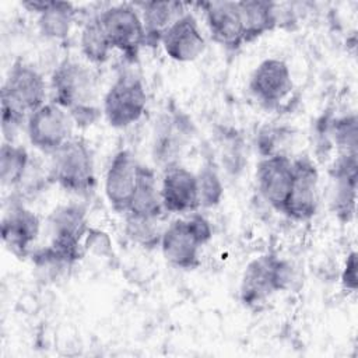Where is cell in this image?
<instances>
[{"instance_id":"obj_27","label":"cell","mask_w":358,"mask_h":358,"mask_svg":"<svg viewBox=\"0 0 358 358\" xmlns=\"http://www.w3.org/2000/svg\"><path fill=\"white\" fill-rule=\"evenodd\" d=\"M200 207H217L224 197V183L213 164H204L196 173Z\"/></svg>"},{"instance_id":"obj_16","label":"cell","mask_w":358,"mask_h":358,"mask_svg":"<svg viewBox=\"0 0 358 358\" xmlns=\"http://www.w3.org/2000/svg\"><path fill=\"white\" fill-rule=\"evenodd\" d=\"M161 197L165 213L190 214L200 208L196 173L182 165L164 169L161 179Z\"/></svg>"},{"instance_id":"obj_23","label":"cell","mask_w":358,"mask_h":358,"mask_svg":"<svg viewBox=\"0 0 358 358\" xmlns=\"http://www.w3.org/2000/svg\"><path fill=\"white\" fill-rule=\"evenodd\" d=\"M236 3L242 20L245 45L271 32L280 22V11L273 1L245 0Z\"/></svg>"},{"instance_id":"obj_30","label":"cell","mask_w":358,"mask_h":358,"mask_svg":"<svg viewBox=\"0 0 358 358\" xmlns=\"http://www.w3.org/2000/svg\"><path fill=\"white\" fill-rule=\"evenodd\" d=\"M357 252L352 250L347 255L343 271H341V285L344 289L350 292H355L358 287V277H357Z\"/></svg>"},{"instance_id":"obj_4","label":"cell","mask_w":358,"mask_h":358,"mask_svg":"<svg viewBox=\"0 0 358 358\" xmlns=\"http://www.w3.org/2000/svg\"><path fill=\"white\" fill-rule=\"evenodd\" d=\"M292 267L275 253H263L252 259L241 278L239 299L249 309H259L280 291L289 287Z\"/></svg>"},{"instance_id":"obj_22","label":"cell","mask_w":358,"mask_h":358,"mask_svg":"<svg viewBox=\"0 0 358 358\" xmlns=\"http://www.w3.org/2000/svg\"><path fill=\"white\" fill-rule=\"evenodd\" d=\"M127 213L154 218H161L165 213L161 197V182L155 171L148 165H138L137 182Z\"/></svg>"},{"instance_id":"obj_24","label":"cell","mask_w":358,"mask_h":358,"mask_svg":"<svg viewBox=\"0 0 358 358\" xmlns=\"http://www.w3.org/2000/svg\"><path fill=\"white\" fill-rule=\"evenodd\" d=\"M29 166L31 155L24 145L3 141L0 147V180L3 187L17 189Z\"/></svg>"},{"instance_id":"obj_7","label":"cell","mask_w":358,"mask_h":358,"mask_svg":"<svg viewBox=\"0 0 358 358\" xmlns=\"http://www.w3.org/2000/svg\"><path fill=\"white\" fill-rule=\"evenodd\" d=\"M102 29L112 46L126 60L134 62L143 46L145 32L138 8L134 4H115L98 13Z\"/></svg>"},{"instance_id":"obj_2","label":"cell","mask_w":358,"mask_h":358,"mask_svg":"<svg viewBox=\"0 0 358 358\" xmlns=\"http://www.w3.org/2000/svg\"><path fill=\"white\" fill-rule=\"evenodd\" d=\"M50 94L52 102L66 109L78 127H90L101 117L95 76L78 60L64 59L55 67L50 76Z\"/></svg>"},{"instance_id":"obj_18","label":"cell","mask_w":358,"mask_h":358,"mask_svg":"<svg viewBox=\"0 0 358 358\" xmlns=\"http://www.w3.org/2000/svg\"><path fill=\"white\" fill-rule=\"evenodd\" d=\"M161 45L166 56L179 63L199 59L206 50V39L196 17L183 13L164 34Z\"/></svg>"},{"instance_id":"obj_9","label":"cell","mask_w":358,"mask_h":358,"mask_svg":"<svg viewBox=\"0 0 358 358\" xmlns=\"http://www.w3.org/2000/svg\"><path fill=\"white\" fill-rule=\"evenodd\" d=\"M74 126L70 113L52 101L34 110L25 123L31 145L49 155L74 137Z\"/></svg>"},{"instance_id":"obj_29","label":"cell","mask_w":358,"mask_h":358,"mask_svg":"<svg viewBox=\"0 0 358 358\" xmlns=\"http://www.w3.org/2000/svg\"><path fill=\"white\" fill-rule=\"evenodd\" d=\"M284 131L278 127H264L257 134V150L262 157H268L273 154H278V145L284 140Z\"/></svg>"},{"instance_id":"obj_26","label":"cell","mask_w":358,"mask_h":358,"mask_svg":"<svg viewBox=\"0 0 358 358\" xmlns=\"http://www.w3.org/2000/svg\"><path fill=\"white\" fill-rule=\"evenodd\" d=\"M162 232L161 218L124 214V234L133 243L141 248L154 249L159 246Z\"/></svg>"},{"instance_id":"obj_19","label":"cell","mask_w":358,"mask_h":358,"mask_svg":"<svg viewBox=\"0 0 358 358\" xmlns=\"http://www.w3.org/2000/svg\"><path fill=\"white\" fill-rule=\"evenodd\" d=\"M357 169V152H340L330 169L331 208L341 222L351 221L355 214Z\"/></svg>"},{"instance_id":"obj_25","label":"cell","mask_w":358,"mask_h":358,"mask_svg":"<svg viewBox=\"0 0 358 358\" xmlns=\"http://www.w3.org/2000/svg\"><path fill=\"white\" fill-rule=\"evenodd\" d=\"M80 49L84 59L92 64H103L108 62L113 50L99 22L98 14L91 17L83 25L80 34Z\"/></svg>"},{"instance_id":"obj_28","label":"cell","mask_w":358,"mask_h":358,"mask_svg":"<svg viewBox=\"0 0 358 358\" xmlns=\"http://www.w3.org/2000/svg\"><path fill=\"white\" fill-rule=\"evenodd\" d=\"M357 117L347 115L337 117L330 124V136L340 152H357Z\"/></svg>"},{"instance_id":"obj_14","label":"cell","mask_w":358,"mask_h":358,"mask_svg":"<svg viewBox=\"0 0 358 358\" xmlns=\"http://www.w3.org/2000/svg\"><path fill=\"white\" fill-rule=\"evenodd\" d=\"M152 155L164 169L178 165V157L192 134V122L180 110H169L155 122Z\"/></svg>"},{"instance_id":"obj_5","label":"cell","mask_w":358,"mask_h":358,"mask_svg":"<svg viewBox=\"0 0 358 358\" xmlns=\"http://www.w3.org/2000/svg\"><path fill=\"white\" fill-rule=\"evenodd\" d=\"M48 180L69 193L80 196L90 194L94 190L96 183L94 157L83 138L73 137L50 154Z\"/></svg>"},{"instance_id":"obj_12","label":"cell","mask_w":358,"mask_h":358,"mask_svg":"<svg viewBox=\"0 0 358 358\" xmlns=\"http://www.w3.org/2000/svg\"><path fill=\"white\" fill-rule=\"evenodd\" d=\"M249 92L264 108H275L294 90L292 74L282 59L262 60L249 77Z\"/></svg>"},{"instance_id":"obj_13","label":"cell","mask_w":358,"mask_h":358,"mask_svg":"<svg viewBox=\"0 0 358 358\" xmlns=\"http://www.w3.org/2000/svg\"><path fill=\"white\" fill-rule=\"evenodd\" d=\"M292 183V158L284 152L260 157L256 165V185L262 199L275 211H284Z\"/></svg>"},{"instance_id":"obj_17","label":"cell","mask_w":358,"mask_h":358,"mask_svg":"<svg viewBox=\"0 0 358 358\" xmlns=\"http://www.w3.org/2000/svg\"><path fill=\"white\" fill-rule=\"evenodd\" d=\"M201 8L211 39L229 52L238 50L243 43L242 20L236 1H201Z\"/></svg>"},{"instance_id":"obj_1","label":"cell","mask_w":358,"mask_h":358,"mask_svg":"<svg viewBox=\"0 0 358 358\" xmlns=\"http://www.w3.org/2000/svg\"><path fill=\"white\" fill-rule=\"evenodd\" d=\"M43 76L24 60H15L1 87V133L4 141L14 143L28 116L46 103Z\"/></svg>"},{"instance_id":"obj_11","label":"cell","mask_w":358,"mask_h":358,"mask_svg":"<svg viewBox=\"0 0 358 358\" xmlns=\"http://www.w3.org/2000/svg\"><path fill=\"white\" fill-rule=\"evenodd\" d=\"M39 231V217L20 197L13 196L8 204L4 206L1 217V239L4 246L17 257H27L32 253V245Z\"/></svg>"},{"instance_id":"obj_6","label":"cell","mask_w":358,"mask_h":358,"mask_svg":"<svg viewBox=\"0 0 358 358\" xmlns=\"http://www.w3.org/2000/svg\"><path fill=\"white\" fill-rule=\"evenodd\" d=\"M147 108V91L141 78L122 73L102 98V115L109 126L126 129L141 119Z\"/></svg>"},{"instance_id":"obj_10","label":"cell","mask_w":358,"mask_h":358,"mask_svg":"<svg viewBox=\"0 0 358 358\" xmlns=\"http://www.w3.org/2000/svg\"><path fill=\"white\" fill-rule=\"evenodd\" d=\"M319 208V171L316 164L301 155L292 159V183L282 214L294 221H309Z\"/></svg>"},{"instance_id":"obj_20","label":"cell","mask_w":358,"mask_h":358,"mask_svg":"<svg viewBox=\"0 0 358 358\" xmlns=\"http://www.w3.org/2000/svg\"><path fill=\"white\" fill-rule=\"evenodd\" d=\"M24 8L38 15V28L45 38L66 39L76 21V7L70 1L28 0L21 3Z\"/></svg>"},{"instance_id":"obj_21","label":"cell","mask_w":358,"mask_h":358,"mask_svg":"<svg viewBox=\"0 0 358 358\" xmlns=\"http://www.w3.org/2000/svg\"><path fill=\"white\" fill-rule=\"evenodd\" d=\"M141 15L145 45H161L165 31L187 10L180 1H143L134 4Z\"/></svg>"},{"instance_id":"obj_8","label":"cell","mask_w":358,"mask_h":358,"mask_svg":"<svg viewBox=\"0 0 358 358\" xmlns=\"http://www.w3.org/2000/svg\"><path fill=\"white\" fill-rule=\"evenodd\" d=\"M88 231L87 213L81 204L57 206L48 217L49 245L73 264L84 255L83 241Z\"/></svg>"},{"instance_id":"obj_3","label":"cell","mask_w":358,"mask_h":358,"mask_svg":"<svg viewBox=\"0 0 358 358\" xmlns=\"http://www.w3.org/2000/svg\"><path fill=\"white\" fill-rule=\"evenodd\" d=\"M213 238L210 221L194 211L172 220L162 232L159 248L164 259L173 267L193 270L200 264V250Z\"/></svg>"},{"instance_id":"obj_15","label":"cell","mask_w":358,"mask_h":358,"mask_svg":"<svg viewBox=\"0 0 358 358\" xmlns=\"http://www.w3.org/2000/svg\"><path fill=\"white\" fill-rule=\"evenodd\" d=\"M140 162L127 150H119L112 157L105 173L103 190L109 206L119 214H126L134 193Z\"/></svg>"}]
</instances>
